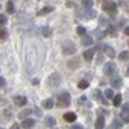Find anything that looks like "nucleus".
<instances>
[{
  "label": "nucleus",
  "mask_w": 129,
  "mask_h": 129,
  "mask_svg": "<svg viewBox=\"0 0 129 129\" xmlns=\"http://www.w3.org/2000/svg\"><path fill=\"white\" fill-rule=\"evenodd\" d=\"M70 93L69 92H62V93H59V96H58V106L59 107H67V106H70Z\"/></svg>",
  "instance_id": "f257e3e1"
},
{
  "label": "nucleus",
  "mask_w": 129,
  "mask_h": 129,
  "mask_svg": "<svg viewBox=\"0 0 129 129\" xmlns=\"http://www.w3.org/2000/svg\"><path fill=\"white\" fill-rule=\"evenodd\" d=\"M62 53L64 54H75L76 53V45L72 41H66L62 45Z\"/></svg>",
  "instance_id": "f03ea898"
},
{
  "label": "nucleus",
  "mask_w": 129,
  "mask_h": 129,
  "mask_svg": "<svg viewBox=\"0 0 129 129\" xmlns=\"http://www.w3.org/2000/svg\"><path fill=\"white\" fill-rule=\"evenodd\" d=\"M103 10L106 13H109L110 16H114L117 13V3L115 2H104L103 3Z\"/></svg>",
  "instance_id": "7ed1b4c3"
},
{
  "label": "nucleus",
  "mask_w": 129,
  "mask_h": 129,
  "mask_svg": "<svg viewBox=\"0 0 129 129\" xmlns=\"http://www.w3.org/2000/svg\"><path fill=\"white\" fill-rule=\"evenodd\" d=\"M115 64L114 62H107V64H104V67H103V73L106 76H114V72H115Z\"/></svg>",
  "instance_id": "20e7f679"
},
{
  "label": "nucleus",
  "mask_w": 129,
  "mask_h": 129,
  "mask_svg": "<svg viewBox=\"0 0 129 129\" xmlns=\"http://www.w3.org/2000/svg\"><path fill=\"white\" fill-rule=\"evenodd\" d=\"M59 82H61V75L59 73H51L48 76V86L56 87V86H59Z\"/></svg>",
  "instance_id": "39448f33"
},
{
  "label": "nucleus",
  "mask_w": 129,
  "mask_h": 129,
  "mask_svg": "<svg viewBox=\"0 0 129 129\" xmlns=\"http://www.w3.org/2000/svg\"><path fill=\"white\" fill-rule=\"evenodd\" d=\"M110 86H112L114 89H120L123 86V79L120 76H112V78H110Z\"/></svg>",
  "instance_id": "423d86ee"
},
{
  "label": "nucleus",
  "mask_w": 129,
  "mask_h": 129,
  "mask_svg": "<svg viewBox=\"0 0 129 129\" xmlns=\"http://www.w3.org/2000/svg\"><path fill=\"white\" fill-rule=\"evenodd\" d=\"M75 120H76V114L75 112H66V114H64V121L73 123Z\"/></svg>",
  "instance_id": "0eeeda50"
},
{
  "label": "nucleus",
  "mask_w": 129,
  "mask_h": 129,
  "mask_svg": "<svg viewBox=\"0 0 129 129\" xmlns=\"http://www.w3.org/2000/svg\"><path fill=\"white\" fill-rule=\"evenodd\" d=\"M82 45H86V47L93 45V38L89 36V34H84V36H82Z\"/></svg>",
  "instance_id": "6e6552de"
},
{
  "label": "nucleus",
  "mask_w": 129,
  "mask_h": 129,
  "mask_svg": "<svg viewBox=\"0 0 129 129\" xmlns=\"http://www.w3.org/2000/svg\"><path fill=\"white\" fill-rule=\"evenodd\" d=\"M34 124H36V121H34L33 118H26V120H23V123H22V127H23V129H31Z\"/></svg>",
  "instance_id": "1a4fd4ad"
},
{
  "label": "nucleus",
  "mask_w": 129,
  "mask_h": 129,
  "mask_svg": "<svg viewBox=\"0 0 129 129\" xmlns=\"http://www.w3.org/2000/svg\"><path fill=\"white\" fill-rule=\"evenodd\" d=\"M93 54H95V50H93V48H89V50L84 51V54H82V56H84L86 61H92V59H93Z\"/></svg>",
  "instance_id": "9d476101"
},
{
  "label": "nucleus",
  "mask_w": 129,
  "mask_h": 129,
  "mask_svg": "<svg viewBox=\"0 0 129 129\" xmlns=\"http://www.w3.org/2000/svg\"><path fill=\"white\" fill-rule=\"evenodd\" d=\"M53 106H54V101H53L51 98H47V100L42 101V107H44V109H51Z\"/></svg>",
  "instance_id": "9b49d317"
},
{
  "label": "nucleus",
  "mask_w": 129,
  "mask_h": 129,
  "mask_svg": "<svg viewBox=\"0 0 129 129\" xmlns=\"http://www.w3.org/2000/svg\"><path fill=\"white\" fill-rule=\"evenodd\" d=\"M14 103L19 106H25L28 101H26V96H14Z\"/></svg>",
  "instance_id": "f8f14e48"
},
{
  "label": "nucleus",
  "mask_w": 129,
  "mask_h": 129,
  "mask_svg": "<svg viewBox=\"0 0 129 129\" xmlns=\"http://www.w3.org/2000/svg\"><path fill=\"white\" fill-rule=\"evenodd\" d=\"M93 96H95V98H96V100L100 101L101 104H107V100H106V98H104L103 95H101V93H100L98 90H95V92H93Z\"/></svg>",
  "instance_id": "ddd939ff"
},
{
  "label": "nucleus",
  "mask_w": 129,
  "mask_h": 129,
  "mask_svg": "<svg viewBox=\"0 0 129 129\" xmlns=\"http://www.w3.org/2000/svg\"><path fill=\"white\" fill-rule=\"evenodd\" d=\"M31 112H33L31 109H23V110H20L19 118H22V120H26V118H28V117L31 115Z\"/></svg>",
  "instance_id": "4468645a"
},
{
  "label": "nucleus",
  "mask_w": 129,
  "mask_h": 129,
  "mask_svg": "<svg viewBox=\"0 0 129 129\" xmlns=\"http://www.w3.org/2000/svg\"><path fill=\"white\" fill-rule=\"evenodd\" d=\"M104 53L107 54L109 58H114V56H115V50L110 47V45H104Z\"/></svg>",
  "instance_id": "2eb2a0df"
},
{
  "label": "nucleus",
  "mask_w": 129,
  "mask_h": 129,
  "mask_svg": "<svg viewBox=\"0 0 129 129\" xmlns=\"http://www.w3.org/2000/svg\"><path fill=\"white\" fill-rule=\"evenodd\" d=\"M67 66H69V69H76V67L79 66V59H78V58L70 59V61L67 62Z\"/></svg>",
  "instance_id": "dca6fc26"
},
{
  "label": "nucleus",
  "mask_w": 129,
  "mask_h": 129,
  "mask_svg": "<svg viewBox=\"0 0 129 129\" xmlns=\"http://www.w3.org/2000/svg\"><path fill=\"white\" fill-rule=\"evenodd\" d=\"M54 10L53 6H44L42 10H39V13H38V16H45V14H48V13H51Z\"/></svg>",
  "instance_id": "f3484780"
},
{
  "label": "nucleus",
  "mask_w": 129,
  "mask_h": 129,
  "mask_svg": "<svg viewBox=\"0 0 129 129\" xmlns=\"http://www.w3.org/2000/svg\"><path fill=\"white\" fill-rule=\"evenodd\" d=\"M104 126H106L104 118H103V117H100V118L96 120V123H95V127H96V129H104Z\"/></svg>",
  "instance_id": "a211bd4d"
},
{
  "label": "nucleus",
  "mask_w": 129,
  "mask_h": 129,
  "mask_svg": "<svg viewBox=\"0 0 129 129\" xmlns=\"http://www.w3.org/2000/svg\"><path fill=\"white\" fill-rule=\"evenodd\" d=\"M121 100H123L121 95H115V96L112 98V104H114V106H121Z\"/></svg>",
  "instance_id": "6ab92c4d"
},
{
  "label": "nucleus",
  "mask_w": 129,
  "mask_h": 129,
  "mask_svg": "<svg viewBox=\"0 0 129 129\" xmlns=\"http://www.w3.org/2000/svg\"><path fill=\"white\" fill-rule=\"evenodd\" d=\"M121 126H123V123L120 121L118 118H115L114 121H112V126H110V129H121Z\"/></svg>",
  "instance_id": "aec40b11"
},
{
  "label": "nucleus",
  "mask_w": 129,
  "mask_h": 129,
  "mask_svg": "<svg viewBox=\"0 0 129 129\" xmlns=\"http://www.w3.org/2000/svg\"><path fill=\"white\" fill-rule=\"evenodd\" d=\"M8 38V31H6V28H2L0 26V41H5Z\"/></svg>",
  "instance_id": "412c9836"
},
{
  "label": "nucleus",
  "mask_w": 129,
  "mask_h": 129,
  "mask_svg": "<svg viewBox=\"0 0 129 129\" xmlns=\"http://www.w3.org/2000/svg\"><path fill=\"white\" fill-rule=\"evenodd\" d=\"M45 124H47V126H54V124H56V120H54L53 117H47V118H45Z\"/></svg>",
  "instance_id": "4be33fe9"
},
{
  "label": "nucleus",
  "mask_w": 129,
  "mask_h": 129,
  "mask_svg": "<svg viewBox=\"0 0 129 129\" xmlns=\"http://www.w3.org/2000/svg\"><path fill=\"white\" fill-rule=\"evenodd\" d=\"M78 87H79V89H87V87H89V81H87V79H81V81L78 82Z\"/></svg>",
  "instance_id": "5701e85b"
},
{
  "label": "nucleus",
  "mask_w": 129,
  "mask_h": 129,
  "mask_svg": "<svg viewBox=\"0 0 129 129\" xmlns=\"http://www.w3.org/2000/svg\"><path fill=\"white\" fill-rule=\"evenodd\" d=\"M95 16H96V11H93V10H90V11H87V13H86V16H84V19H87V20H89V19H93Z\"/></svg>",
  "instance_id": "b1692460"
},
{
  "label": "nucleus",
  "mask_w": 129,
  "mask_h": 129,
  "mask_svg": "<svg viewBox=\"0 0 129 129\" xmlns=\"http://www.w3.org/2000/svg\"><path fill=\"white\" fill-rule=\"evenodd\" d=\"M42 34L45 36V38H48V36L51 34V28L50 26H42Z\"/></svg>",
  "instance_id": "393cba45"
},
{
  "label": "nucleus",
  "mask_w": 129,
  "mask_h": 129,
  "mask_svg": "<svg viewBox=\"0 0 129 129\" xmlns=\"http://www.w3.org/2000/svg\"><path fill=\"white\" fill-rule=\"evenodd\" d=\"M76 33H78V34L81 36V38H82V36L86 34V28H84L82 25H79V26H76Z\"/></svg>",
  "instance_id": "a878e982"
},
{
  "label": "nucleus",
  "mask_w": 129,
  "mask_h": 129,
  "mask_svg": "<svg viewBox=\"0 0 129 129\" xmlns=\"http://www.w3.org/2000/svg\"><path fill=\"white\" fill-rule=\"evenodd\" d=\"M6 11L10 13V14L14 13V3H13V2H8V5H6Z\"/></svg>",
  "instance_id": "bb28decb"
},
{
  "label": "nucleus",
  "mask_w": 129,
  "mask_h": 129,
  "mask_svg": "<svg viewBox=\"0 0 129 129\" xmlns=\"http://www.w3.org/2000/svg\"><path fill=\"white\" fill-rule=\"evenodd\" d=\"M81 3H82V6H84V8H92V5H93L92 0H84V2H81Z\"/></svg>",
  "instance_id": "cd10ccee"
},
{
  "label": "nucleus",
  "mask_w": 129,
  "mask_h": 129,
  "mask_svg": "<svg viewBox=\"0 0 129 129\" xmlns=\"http://www.w3.org/2000/svg\"><path fill=\"white\" fill-rule=\"evenodd\" d=\"M127 112H129V107H127V103H126L124 106H121V115H127Z\"/></svg>",
  "instance_id": "c85d7f7f"
},
{
  "label": "nucleus",
  "mask_w": 129,
  "mask_h": 129,
  "mask_svg": "<svg viewBox=\"0 0 129 129\" xmlns=\"http://www.w3.org/2000/svg\"><path fill=\"white\" fill-rule=\"evenodd\" d=\"M127 56H129V54H127V51H121V53H120V59H121V61H126L127 59Z\"/></svg>",
  "instance_id": "c756f323"
},
{
  "label": "nucleus",
  "mask_w": 129,
  "mask_h": 129,
  "mask_svg": "<svg viewBox=\"0 0 129 129\" xmlns=\"http://www.w3.org/2000/svg\"><path fill=\"white\" fill-rule=\"evenodd\" d=\"M104 98H110V100H112L114 98V92L112 90H106V96Z\"/></svg>",
  "instance_id": "7c9ffc66"
},
{
  "label": "nucleus",
  "mask_w": 129,
  "mask_h": 129,
  "mask_svg": "<svg viewBox=\"0 0 129 129\" xmlns=\"http://www.w3.org/2000/svg\"><path fill=\"white\" fill-rule=\"evenodd\" d=\"M3 23H6V16L0 14V25H3Z\"/></svg>",
  "instance_id": "2f4dec72"
},
{
  "label": "nucleus",
  "mask_w": 129,
  "mask_h": 129,
  "mask_svg": "<svg viewBox=\"0 0 129 129\" xmlns=\"http://www.w3.org/2000/svg\"><path fill=\"white\" fill-rule=\"evenodd\" d=\"M70 129H84V127H82L81 124H78V123H76V124H72V126H70Z\"/></svg>",
  "instance_id": "473e14b6"
},
{
  "label": "nucleus",
  "mask_w": 129,
  "mask_h": 129,
  "mask_svg": "<svg viewBox=\"0 0 129 129\" xmlns=\"http://www.w3.org/2000/svg\"><path fill=\"white\" fill-rule=\"evenodd\" d=\"M96 36H98V38H104V36H106V31H96Z\"/></svg>",
  "instance_id": "72a5a7b5"
},
{
  "label": "nucleus",
  "mask_w": 129,
  "mask_h": 129,
  "mask_svg": "<svg viewBox=\"0 0 129 129\" xmlns=\"http://www.w3.org/2000/svg\"><path fill=\"white\" fill-rule=\"evenodd\" d=\"M10 118H11V112L6 110V112H5V120H10Z\"/></svg>",
  "instance_id": "f704fd0d"
},
{
  "label": "nucleus",
  "mask_w": 129,
  "mask_h": 129,
  "mask_svg": "<svg viewBox=\"0 0 129 129\" xmlns=\"http://www.w3.org/2000/svg\"><path fill=\"white\" fill-rule=\"evenodd\" d=\"M6 84V81H5V78H0V89H2L3 86Z\"/></svg>",
  "instance_id": "c9c22d12"
},
{
  "label": "nucleus",
  "mask_w": 129,
  "mask_h": 129,
  "mask_svg": "<svg viewBox=\"0 0 129 129\" xmlns=\"http://www.w3.org/2000/svg\"><path fill=\"white\" fill-rule=\"evenodd\" d=\"M34 112L38 114V115H42V112H41V109H39V107H38V109H34Z\"/></svg>",
  "instance_id": "e433bc0d"
},
{
  "label": "nucleus",
  "mask_w": 129,
  "mask_h": 129,
  "mask_svg": "<svg viewBox=\"0 0 129 129\" xmlns=\"http://www.w3.org/2000/svg\"><path fill=\"white\" fill-rule=\"evenodd\" d=\"M11 129H19V124H17V123H14V124L11 126Z\"/></svg>",
  "instance_id": "4c0bfd02"
},
{
  "label": "nucleus",
  "mask_w": 129,
  "mask_h": 129,
  "mask_svg": "<svg viewBox=\"0 0 129 129\" xmlns=\"http://www.w3.org/2000/svg\"><path fill=\"white\" fill-rule=\"evenodd\" d=\"M124 34H126V36L129 34V26H126V28H124Z\"/></svg>",
  "instance_id": "58836bf2"
},
{
  "label": "nucleus",
  "mask_w": 129,
  "mask_h": 129,
  "mask_svg": "<svg viewBox=\"0 0 129 129\" xmlns=\"http://www.w3.org/2000/svg\"><path fill=\"white\" fill-rule=\"evenodd\" d=\"M0 129H5V127H0Z\"/></svg>",
  "instance_id": "ea45409f"
}]
</instances>
